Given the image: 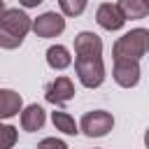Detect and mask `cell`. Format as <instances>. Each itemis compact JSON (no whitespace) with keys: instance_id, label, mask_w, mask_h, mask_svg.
<instances>
[{"instance_id":"6da1fadb","label":"cell","mask_w":149,"mask_h":149,"mask_svg":"<svg viewBox=\"0 0 149 149\" xmlns=\"http://www.w3.org/2000/svg\"><path fill=\"white\" fill-rule=\"evenodd\" d=\"M30 30V16L19 9H2L0 14V49H16L21 47L23 37Z\"/></svg>"},{"instance_id":"7a4b0ae2","label":"cell","mask_w":149,"mask_h":149,"mask_svg":"<svg viewBox=\"0 0 149 149\" xmlns=\"http://www.w3.org/2000/svg\"><path fill=\"white\" fill-rule=\"evenodd\" d=\"M147 47H149V30H147V28H135V30L121 35V37L114 42L112 56H114V61H119V58L140 61V58L147 54Z\"/></svg>"},{"instance_id":"3957f363","label":"cell","mask_w":149,"mask_h":149,"mask_svg":"<svg viewBox=\"0 0 149 149\" xmlns=\"http://www.w3.org/2000/svg\"><path fill=\"white\" fill-rule=\"evenodd\" d=\"M74 72L86 88H98L105 81V63L100 56H77L74 58Z\"/></svg>"},{"instance_id":"277c9868","label":"cell","mask_w":149,"mask_h":149,"mask_svg":"<svg viewBox=\"0 0 149 149\" xmlns=\"http://www.w3.org/2000/svg\"><path fill=\"white\" fill-rule=\"evenodd\" d=\"M112 128H114V116L109 112H105V109L86 112L81 116V123H79V130L86 137H105Z\"/></svg>"},{"instance_id":"5b68a950","label":"cell","mask_w":149,"mask_h":149,"mask_svg":"<svg viewBox=\"0 0 149 149\" xmlns=\"http://www.w3.org/2000/svg\"><path fill=\"white\" fill-rule=\"evenodd\" d=\"M30 30L42 40H51V37H58L65 30V19H63V14L44 12L35 21H30Z\"/></svg>"},{"instance_id":"8992f818","label":"cell","mask_w":149,"mask_h":149,"mask_svg":"<svg viewBox=\"0 0 149 149\" xmlns=\"http://www.w3.org/2000/svg\"><path fill=\"white\" fill-rule=\"evenodd\" d=\"M112 77H114V81L121 88L137 86V81H140V61H133V58H119V61H114Z\"/></svg>"},{"instance_id":"52a82bcc","label":"cell","mask_w":149,"mask_h":149,"mask_svg":"<svg viewBox=\"0 0 149 149\" xmlns=\"http://www.w3.org/2000/svg\"><path fill=\"white\" fill-rule=\"evenodd\" d=\"M44 98L51 105H65L68 100L74 98V84L70 77H56L47 88H44Z\"/></svg>"},{"instance_id":"ba28073f","label":"cell","mask_w":149,"mask_h":149,"mask_svg":"<svg viewBox=\"0 0 149 149\" xmlns=\"http://www.w3.org/2000/svg\"><path fill=\"white\" fill-rule=\"evenodd\" d=\"M95 21H98V26L105 28V30H119V28H123V23H126L121 9H119L116 5H112V2H102V5L98 7Z\"/></svg>"},{"instance_id":"9c48e42d","label":"cell","mask_w":149,"mask_h":149,"mask_svg":"<svg viewBox=\"0 0 149 149\" xmlns=\"http://www.w3.org/2000/svg\"><path fill=\"white\" fill-rule=\"evenodd\" d=\"M74 54L77 56H100L102 54V40L91 30H81L74 35Z\"/></svg>"},{"instance_id":"30bf717a","label":"cell","mask_w":149,"mask_h":149,"mask_svg":"<svg viewBox=\"0 0 149 149\" xmlns=\"http://www.w3.org/2000/svg\"><path fill=\"white\" fill-rule=\"evenodd\" d=\"M23 98L12 88H0V119H12L21 112Z\"/></svg>"},{"instance_id":"8fae6325","label":"cell","mask_w":149,"mask_h":149,"mask_svg":"<svg viewBox=\"0 0 149 149\" xmlns=\"http://www.w3.org/2000/svg\"><path fill=\"white\" fill-rule=\"evenodd\" d=\"M47 121V114L40 105H28L26 109L21 107V128L28 130V133H35V130H42Z\"/></svg>"},{"instance_id":"7c38bea8","label":"cell","mask_w":149,"mask_h":149,"mask_svg":"<svg viewBox=\"0 0 149 149\" xmlns=\"http://www.w3.org/2000/svg\"><path fill=\"white\" fill-rule=\"evenodd\" d=\"M116 7L121 9L123 19H144L149 14V2L147 0H119Z\"/></svg>"},{"instance_id":"4fadbf2b","label":"cell","mask_w":149,"mask_h":149,"mask_svg":"<svg viewBox=\"0 0 149 149\" xmlns=\"http://www.w3.org/2000/svg\"><path fill=\"white\" fill-rule=\"evenodd\" d=\"M47 63H49V68H54V70H65V68L72 63V56H70V51H68L63 44H54V47L47 49Z\"/></svg>"},{"instance_id":"5bb4252c","label":"cell","mask_w":149,"mask_h":149,"mask_svg":"<svg viewBox=\"0 0 149 149\" xmlns=\"http://www.w3.org/2000/svg\"><path fill=\"white\" fill-rule=\"evenodd\" d=\"M51 121H54L56 130H61V133H65V135H77V133H79L77 121H74L68 112H54V114H51Z\"/></svg>"},{"instance_id":"9a60e30c","label":"cell","mask_w":149,"mask_h":149,"mask_svg":"<svg viewBox=\"0 0 149 149\" xmlns=\"http://www.w3.org/2000/svg\"><path fill=\"white\" fill-rule=\"evenodd\" d=\"M86 2L88 0H58L63 16H79V14H84Z\"/></svg>"},{"instance_id":"2e32d148","label":"cell","mask_w":149,"mask_h":149,"mask_svg":"<svg viewBox=\"0 0 149 149\" xmlns=\"http://www.w3.org/2000/svg\"><path fill=\"white\" fill-rule=\"evenodd\" d=\"M19 140V130L9 123H0V149H9L14 147Z\"/></svg>"},{"instance_id":"e0dca14e","label":"cell","mask_w":149,"mask_h":149,"mask_svg":"<svg viewBox=\"0 0 149 149\" xmlns=\"http://www.w3.org/2000/svg\"><path fill=\"white\" fill-rule=\"evenodd\" d=\"M40 144H42V147L51 144V147H61V149H65V142H63V140H56V137H47V140H42Z\"/></svg>"},{"instance_id":"ac0fdd59","label":"cell","mask_w":149,"mask_h":149,"mask_svg":"<svg viewBox=\"0 0 149 149\" xmlns=\"http://www.w3.org/2000/svg\"><path fill=\"white\" fill-rule=\"evenodd\" d=\"M44 0H19V5H23L26 9H30V7H37V5H42Z\"/></svg>"},{"instance_id":"d6986e66","label":"cell","mask_w":149,"mask_h":149,"mask_svg":"<svg viewBox=\"0 0 149 149\" xmlns=\"http://www.w3.org/2000/svg\"><path fill=\"white\" fill-rule=\"evenodd\" d=\"M2 9H5V2H2V0H0V14H2Z\"/></svg>"}]
</instances>
